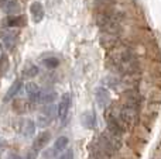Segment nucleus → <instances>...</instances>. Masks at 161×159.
<instances>
[{
	"mask_svg": "<svg viewBox=\"0 0 161 159\" xmlns=\"http://www.w3.org/2000/svg\"><path fill=\"white\" fill-rule=\"evenodd\" d=\"M80 123H82V126L88 130L95 128V126H96V117H95V113L93 111H85L82 115H80Z\"/></svg>",
	"mask_w": 161,
	"mask_h": 159,
	"instance_id": "nucleus-14",
	"label": "nucleus"
},
{
	"mask_svg": "<svg viewBox=\"0 0 161 159\" xmlns=\"http://www.w3.org/2000/svg\"><path fill=\"white\" fill-rule=\"evenodd\" d=\"M0 42L4 47V49L11 51L17 44V33L16 31H4L0 35Z\"/></svg>",
	"mask_w": 161,
	"mask_h": 159,
	"instance_id": "nucleus-3",
	"label": "nucleus"
},
{
	"mask_svg": "<svg viewBox=\"0 0 161 159\" xmlns=\"http://www.w3.org/2000/svg\"><path fill=\"white\" fill-rule=\"evenodd\" d=\"M58 159H74V152L72 149H67L65 152H62L58 156Z\"/></svg>",
	"mask_w": 161,
	"mask_h": 159,
	"instance_id": "nucleus-22",
	"label": "nucleus"
},
{
	"mask_svg": "<svg viewBox=\"0 0 161 159\" xmlns=\"http://www.w3.org/2000/svg\"><path fill=\"white\" fill-rule=\"evenodd\" d=\"M38 68H37V65H34V64H27L24 68H23V78H27V79H30V78H34V76H37L38 75Z\"/></svg>",
	"mask_w": 161,
	"mask_h": 159,
	"instance_id": "nucleus-19",
	"label": "nucleus"
},
{
	"mask_svg": "<svg viewBox=\"0 0 161 159\" xmlns=\"http://www.w3.org/2000/svg\"><path fill=\"white\" fill-rule=\"evenodd\" d=\"M57 97H58V93H57L55 89H53V87H45V89H42L41 93H40L38 103H41V104H53L54 101H55Z\"/></svg>",
	"mask_w": 161,
	"mask_h": 159,
	"instance_id": "nucleus-6",
	"label": "nucleus"
},
{
	"mask_svg": "<svg viewBox=\"0 0 161 159\" xmlns=\"http://www.w3.org/2000/svg\"><path fill=\"white\" fill-rule=\"evenodd\" d=\"M0 8L7 16H16L20 10L19 0H0Z\"/></svg>",
	"mask_w": 161,
	"mask_h": 159,
	"instance_id": "nucleus-4",
	"label": "nucleus"
},
{
	"mask_svg": "<svg viewBox=\"0 0 161 159\" xmlns=\"http://www.w3.org/2000/svg\"><path fill=\"white\" fill-rule=\"evenodd\" d=\"M25 20L23 18V16H7L3 20L2 25L6 28H11V27H21L24 25Z\"/></svg>",
	"mask_w": 161,
	"mask_h": 159,
	"instance_id": "nucleus-12",
	"label": "nucleus"
},
{
	"mask_svg": "<svg viewBox=\"0 0 161 159\" xmlns=\"http://www.w3.org/2000/svg\"><path fill=\"white\" fill-rule=\"evenodd\" d=\"M51 120L48 117H45L44 114H40L38 115V123H37V126L40 127V128H45L47 126H50Z\"/></svg>",
	"mask_w": 161,
	"mask_h": 159,
	"instance_id": "nucleus-21",
	"label": "nucleus"
},
{
	"mask_svg": "<svg viewBox=\"0 0 161 159\" xmlns=\"http://www.w3.org/2000/svg\"><path fill=\"white\" fill-rule=\"evenodd\" d=\"M68 142H69L68 137H65V135L58 137L55 140V142H54V146H53V149L50 151V154H53L54 158L59 156L62 152H65V149H67V146H68Z\"/></svg>",
	"mask_w": 161,
	"mask_h": 159,
	"instance_id": "nucleus-7",
	"label": "nucleus"
},
{
	"mask_svg": "<svg viewBox=\"0 0 161 159\" xmlns=\"http://www.w3.org/2000/svg\"><path fill=\"white\" fill-rule=\"evenodd\" d=\"M41 114H44L45 117H48L51 121L54 120V118L58 117V106H54L53 104H45L44 109L41 110Z\"/></svg>",
	"mask_w": 161,
	"mask_h": 159,
	"instance_id": "nucleus-17",
	"label": "nucleus"
},
{
	"mask_svg": "<svg viewBox=\"0 0 161 159\" xmlns=\"http://www.w3.org/2000/svg\"><path fill=\"white\" fill-rule=\"evenodd\" d=\"M71 103H72V99H71L69 93H65L61 97V101L58 104V117L61 120H65L68 117V113H69L71 109Z\"/></svg>",
	"mask_w": 161,
	"mask_h": 159,
	"instance_id": "nucleus-5",
	"label": "nucleus"
},
{
	"mask_svg": "<svg viewBox=\"0 0 161 159\" xmlns=\"http://www.w3.org/2000/svg\"><path fill=\"white\" fill-rule=\"evenodd\" d=\"M8 159H23V158H20L17 154H10L8 155Z\"/></svg>",
	"mask_w": 161,
	"mask_h": 159,
	"instance_id": "nucleus-24",
	"label": "nucleus"
},
{
	"mask_svg": "<svg viewBox=\"0 0 161 159\" xmlns=\"http://www.w3.org/2000/svg\"><path fill=\"white\" fill-rule=\"evenodd\" d=\"M95 97H96L99 107H102V109H106L110 103V95H109L108 89H105V87H97L95 90Z\"/></svg>",
	"mask_w": 161,
	"mask_h": 159,
	"instance_id": "nucleus-8",
	"label": "nucleus"
},
{
	"mask_svg": "<svg viewBox=\"0 0 161 159\" xmlns=\"http://www.w3.org/2000/svg\"><path fill=\"white\" fill-rule=\"evenodd\" d=\"M50 138H51V134L48 131L40 132L38 137H37L36 140H34V142H33V149H36V151L40 152L48 142H50Z\"/></svg>",
	"mask_w": 161,
	"mask_h": 159,
	"instance_id": "nucleus-10",
	"label": "nucleus"
},
{
	"mask_svg": "<svg viewBox=\"0 0 161 159\" xmlns=\"http://www.w3.org/2000/svg\"><path fill=\"white\" fill-rule=\"evenodd\" d=\"M25 93H27V97L31 103H37L40 99V93H41V89L37 86L36 83H27L25 85Z\"/></svg>",
	"mask_w": 161,
	"mask_h": 159,
	"instance_id": "nucleus-11",
	"label": "nucleus"
},
{
	"mask_svg": "<svg viewBox=\"0 0 161 159\" xmlns=\"http://www.w3.org/2000/svg\"><path fill=\"white\" fill-rule=\"evenodd\" d=\"M110 113L120 121V124L123 126V128L127 130L133 128L139 121V107L130 106V104H123L116 109H110Z\"/></svg>",
	"mask_w": 161,
	"mask_h": 159,
	"instance_id": "nucleus-2",
	"label": "nucleus"
},
{
	"mask_svg": "<svg viewBox=\"0 0 161 159\" xmlns=\"http://www.w3.org/2000/svg\"><path fill=\"white\" fill-rule=\"evenodd\" d=\"M33 104L34 103H31L28 99H27V100H25V99H17V100L13 103V109H14V111L23 114V113L30 111V109H31V106H33Z\"/></svg>",
	"mask_w": 161,
	"mask_h": 159,
	"instance_id": "nucleus-13",
	"label": "nucleus"
},
{
	"mask_svg": "<svg viewBox=\"0 0 161 159\" xmlns=\"http://www.w3.org/2000/svg\"><path fill=\"white\" fill-rule=\"evenodd\" d=\"M36 123L33 120H24L21 123V127H20V131L24 137H33L34 132H36Z\"/></svg>",
	"mask_w": 161,
	"mask_h": 159,
	"instance_id": "nucleus-16",
	"label": "nucleus"
},
{
	"mask_svg": "<svg viewBox=\"0 0 161 159\" xmlns=\"http://www.w3.org/2000/svg\"><path fill=\"white\" fill-rule=\"evenodd\" d=\"M37 156H38V151H36V149L31 148L30 151L27 152V156H25L24 159H37Z\"/></svg>",
	"mask_w": 161,
	"mask_h": 159,
	"instance_id": "nucleus-23",
	"label": "nucleus"
},
{
	"mask_svg": "<svg viewBox=\"0 0 161 159\" xmlns=\"http://www.w3.org/2000/svg\"><path fill=\"white\" fill-rule=\"evenodd\" d=\"M30 13H31V18H33L34 23H41L45 16L44 6L40 2H34L33 4L30 6Z\"/></svg>",
	"mask_w": 161,
	"mask_h": 159,
	"instance_id": "nucleus-9",
	"label": "nucleus"
},
{
	"mask_svg": "<svg viewBox=\"0 0 161 159\" xmlns=\"http://www.w3.org/2000/svg\"><path fill=\"white\" fill-rule=\"evenodd\" d=\"M114 7V0H96V8L97 11L109 10Z\"/></svg>",
	"mask_w": 161,
	"mask_h": 159,
	"instance_id": "nucleus-20",
	"label": "nucleus"
},
{
	"mask_svg": "<svg viewBox=\"0 0 161 159\" xmlns=\"http://www.w3.org/2000/svg\"><path fill=\"white\" fill-rule=\"evenodd\" d=\"M108 66L119 75H134L139 70V62L133 51L125 45H116L109 51Z\"/></svg>",
	"mask_w": 161,
	"mask_h": 159,
	"instance_id": "nucleus-1",
	"label": "nucleus"
},
{
	"mask_svg": "<svg viewBox=\"0 0 161 159\" xmlns=\"http://www.w3.org/2000/svg\"><path fill=\"white\" fill-rule=\"evenodd\" d=\"M41 64L44 65L47 69H57V68L59 66V59L54 55H48L41 59Z\"/></svg>",
	"mask_w": 161,
	"mask_h": 159,
	"instance_id": "nucleus-18",
	"label": "nucleus"
},
{
	"mask_svg": "<svg viewBox=\"0 0 161 159\" xmlns=\"http://www.w3.org/2000/svg\"><path fill=\"white\" fill-rule=\"evenodd\" d=\"M21 87H23V80L21 79H17V80L8 87L7 93H6V96H4V101H8V100H11V99L16 97V96L20 93Z\"/></svg>",
	"mask_w": 161,
	"mask_h": 159,
	"instance_id": "nucleus-15",
	"label": "nucleus"
}]
</instances>
